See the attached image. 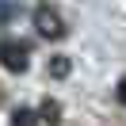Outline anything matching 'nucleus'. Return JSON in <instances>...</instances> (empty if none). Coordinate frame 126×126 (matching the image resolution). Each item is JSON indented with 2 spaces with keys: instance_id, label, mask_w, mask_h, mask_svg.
Segmentation results:
<instances>
[{
  "instance_id": "39448f33",
  "label": "nucleus",
  "mask_w": 126,
  "mask_h": 126,
  "mask_svg": "<svg viewBox=\"0 0 126 126\" xmlns=\"http://www.w3.org/2000/svg\"><path fill=\"white\" fill-rule=\"evenodd\" d=\"M38 115L46 118V122H57V118H61V107H57L54 99H46V103H42V111H38Z\"/></svg>"
},
{
  "instance_id": "20e7f679",
  "label": "nucleus",
  "mask_w": 126,
  "mask_h": 126,
  "mask_svg": "<svg viewBox=\"0 0 126 126\" xmlns=\"http://www.w3.org/2000/svg\"><path fill=\"white\" fill-rule=\"evenodd\" d=\"M69 57H50V77H69Z\"/></svg>"
},
{
  "instance_id": "7ed1b4c3",
  "label": "nucleus",
  "mask_w": 126,
  "mask_h": 126,
  "mask_svg": "<svg viewBox=\"0 0 126 126\" xmlns=\"http://www.w3.org/2000/svg\"><path fill=\"white\" fill-rule=\"evenodd\" d=\"M12 126H38V111H31V107H19L16 115H12Z\"/></svg>"
},
{
  "instance_id": "f03ea898",
  "label": "nucleus",
  "mask_w": 126,
  "mask_h": 126,
  "mask_svg": "<svg viewBox=\"0 0 126 126\" xmlns=\"http://www.w3.org/2000/svg\"><path fill=\"white\" fill-rule=\"evenodd\" d=\"M34 31H38L42 38L57 42V38H65V19L57 16L50 4H38V12H34Z\"/></svg>"
},
{
  "instance_id": "f257e3e1",
  "label": "nucleus",
  "mask_w": 126,
  "mask_h": 126,
  "mask_svg": "<svg viewBox=\"0 0 126 126\" xmlns=\"http://www.w3.org/2000/svg\"><path fill=\"white\" fill-rule=\"evenodd\" d=\"M0 65L8 73H27V65H31V46L19 38H4L0 42Z\"/></svg>"
},
{
  "instance_id": "423d86ee",
  "label": "nucleus",
  "mask_w": 126,
  "mask_h": 126,
  "mask_svg": "<svg viewBox=\"0 0 126 126\" xmlns=\"http://www.w3.org/2000/svg\"><path fill=\"white\" fill-rule=\"evenodd\" d=\"M118 99H122V103H126V77H122V80H118Z\"/></svg>"
}]
</instances>
